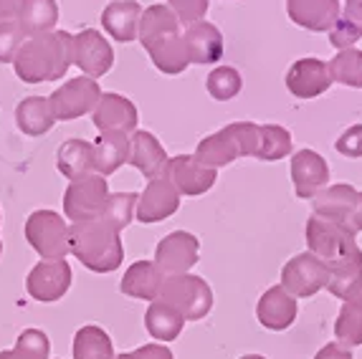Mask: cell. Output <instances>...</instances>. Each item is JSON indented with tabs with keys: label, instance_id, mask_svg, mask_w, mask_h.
<instances>
[{
	"label": "cell",
	"instance_id": "6da1fadb",
	"mask_svg": "<svg viewBox=\"0 0 362 359\" xmlns=\"http://www.w3.org/2000/svg\"><path fill=\"white\" fill-rule=\"evenodd\" d=\"M71 66L74 33H66V30H51V33L25 38L13 59L16 76L23 84H43V81L64 78Z\"/></svg>",
	"mask_w": 362,
	"mask_h": 359
},
{
	"label": "cell",
	"instance_id": "7a4b0ae2",
	"mask_svg": "<svg viewBox=\"0 0 362 359\" xmlns=\"http://www.w3.org/2000/svg\"><path fill=\"white\" fill-rule=\"evenodd\" d=\"M69 253L78 264L94 273H112L124 261L119 230L104 223L102 218L71 223L69 228Z\"/></svg>",
	"mask_w": 362,
	"mask_h": 359
},
{
	"label": "cell",
	"instance_id": "3957f363",
	"mask_svg": "<svg viewBox=\"0 0 362 359\" xmlns=\"http://www.w3.org/2000/svg\"><path fill=\"white\" fill-rule=\"evenodd\" d=\"M307 248L309 253L320 256L327 266L342 264L350 258L362 256V248L357 246V238L344 223L329 220V218L312 216L307 220Z\"/></svg>",
	"mask_w": 362,
	"mask_h": 359
},
{
	"label": "cell",
	"instance_id": "277c9868",
	"mask_svg": "<svg viewBox=\"0 0 362 359\" xmlns=\"http://www.w3.org/2000/svg\"><path fill=\"white\" fill-rule=\"evenodd\" d=\"M69 220L56 210H33L25 220V240L43 261H61L69 256Z\"/></svg>",
	"mask_w": 362,
	"mask_h": 359
},
{
	"label": "cell",
	"instance_id": "5b68a950",
	"mask_svg": "<svg viewBox=\"0 0 362 359\" xmlns=\"http://www.w3.org/2000/svg\"><path fill=\"white\" fill-rule=\"evenodd\" d=\"M160 299L175 306L185 322H198L206 319L213 309V288L208 286L206 278L193 273L165 276Z\"/></svg>",
	"mask_w": 362,
	"mask_h": 359
},
{
	"label": "cell",
	"instance_id": "8992f818",
	"mask_svg": "<svg viewBox=\"0 0 362 359\" xmlns=\"http://www.w3.org/2000/svg\"><path fill=\"white\" fill-rule=\"evenodd\" d=\"M99 99H102V89H99L97 78L76 76L51 91L49 104L56 122H74L78 117H84V114L94 112Z\"/></svg>",
	"mask_w": 362,
	"mask_h": 359
},
{
	"label": "cell",
	"instance_id": "52a82bcc",
	"mask_svg": "<svg viewBox=\"0 0 362 359\" xmlns=\"http://www.w3.org/2000/svg\"><path fill=\"white\" fill-rule=\"evenodd\" d=\"M107 198H109L107 177H102L99 172L71 180L69 187L64 190V218L71 223L99 218Z\"/></svg>",
	"mask_w": 362,
	"mask_h": 359
},
{
	"label": "cell",
	"instance_id": "ba28073f",
	"mask_svg": "<svg viewBox=\"0 0 362 359\" xmlns=\"http://www.w3.org/2000/svg\"><path fill=\"white\" fill-rule=\"evenodd\" d=\"M327 283H329V266L320 256L304 251L286 261L279 286H284L294 299H309L327 288Z\"/></svg>",
	"mask_w": 362,
	"mask_h": 359
},
{
	"label": "cell",
	"instance_id": "9c48e42d",
	"mask_svg": "<svg viewBox=\"0 0 362 359\" xmlns=\"http://www.w3.org/2000/svg\"><path fill=\"white\" fill-rule=\"evenodd\" d=\"M71 266L66 258L61 261H38L25 276V291L30 299L41 301V304H54L64 299L66 291L71 288Z\"/></svg>",
	"mask_w": 362,
	"mask_h": 359
},
{
	"label": "cell",
	"instance_id": "30bf717a",
	"mask_svg": "<svg viewBox=\"0 0 362 359\" xmlns=\"http://www.w3.org/2000/svg\"><path fill=\"white\" fill-rule=\"evenodd\" d=\"M165 177L173 182L180 198H198L206 195L218 180V170L206 167L203 162H198L193 155H175L170 157L165 165Z\"/></svg>",
	"mask_w": 362,
	"mask_h": 359
},
{
	"label": "cell",
	"instance_id": "8fae6325",
	"mask_svg": "<svg viewBox=\"0 0 362 359\" xmlns=\"http://www.w3.org/2000/svg\"><path fill=\"white\" fill-rule=\"evenodd\" d=\"M200 256V240L187 230H173L155 248V264L165 276L190 273Z\"/></svg>",
	"mask_w": 362,
	"mask_h": 359
},
{
	"label": "cell",
	"instance_id": "7c38bea8",
	"mask_svg": "<svg viewBox=\"0 0 362 359\" xmlns=\"http://www.w3.org/2000/svg\"><path fill=\"white\" fill-rule=\"evenodd\" d=\"M115 64L112 43L94 28H84L74 33V66L81 71V76L99 78Z\"/></svg>",
	"mask_w": 362,
	"mask_h": 359
},
{
	"label": "cell",
	"instance_id": "4fadbf2b",
	"mask_svg": "<svg viewBox=\"0 0 362 359\" xmlns=\"http://www.w3.org/2000/svg\"><path fill=\"white\" fill-rule=\"evenodd\" d=\"M177 208H180V192L173 187L165 175L155 180H147L145 192L137 198V210H134V220L139 223H160L168 220L170 216H175Z\"/></svg>",
	"mask_w": 362,
	"mask_h": 359
},
{
	"label": "cell",
	"instance_id": "5bb4252c",
	"mask_svg": "<svg viewBox=\"0 0 362 359\" xmlns=\"http://www.w3.org/2000/svg\"><path fill=\"white\" fill-rule=\"evenodd\" d=\"M291 182L296 198L314 200L329 182V165L314 150H299L291 157Z\"/></svg>",
	"mask_w": 362,
	"mask_h": 359
},
{
	"label": "cell",
	"instance_id": "9a60e30c",
	"mask_svg": "<svg viewBox=\"0 0 362 359\" xmlns=\"http://www.w3.org/2000/svg\"><path fill=\"white\" fill-rule=\"evenodd\" d=\"M332 73L327 61L314 59H299L291 64V69L286 71V89L296 96V99H317V96L325 94L329 86H332Z\"/></svg>",
	"mask_w": 362,
	"mask_h": 359
},
{
	"label": "cell",
	"instance_id": "2e32d148",
	"mask_svg": "<svg viewBox=\"0 0 362 359\" xmlns=\"http://www.w3.org/2000/svg\"><path fill=\"white\" fill-rule=\"evenodd\" d=\"M91 119L99 132H124L132 134L137 129V107L129 102L127 96L104 91L99 104L91 112Z\"/></svg>",
	"mask_w": 362,
	"mask_h": 359
},
{
	"label": "cell",
	"instance_id": "e0dca14e",
	"mask_svg": "<svg viewBox=\"0 0 362 359\" xmlns=\"http://www.w3.org/2000/svg\"><path fill=\"white\" fill-rule=\"evenodd\" d=\"M286 16L299 28L329 33V28L342 16V6L339 0H286Z\"/></svg>",
	"mask_w": 362,
	"mask_h": 359
},
{
	"label": "cell",
	"instance_id": "ac0fdd59",
	"mask_svg": "<svg viewBox=\"0 0 362 359\" xmlns=\"http://www.w3.org/2000/svg\"><path fill=\"white\" fill-rule=\"evenodd\" d=\"M296 299L286 291L284 286H272L261 293L259 304H256V317L259 324L272 331H284L296 322Z\"/></svg>",
	"mask_w": 362,
	"mask_h": 359
},
{
	"label": "cell",
	"instance_id": "d6986e66",
	"mask_svg": "<svg viewBox=\"0 0 362 359\" xmlns=\"http://www.w3.org/2000/svg\"><path fill=\"white\" fill-rule=\"evenodd\" d=\"M182 41H185L190 64H200V66L218 64L226 51L223 36H221L218 25L208 23V20H198V23L187 25L185 33H182Z\"/></svg>",
	"mask_w": 362,
	"mask_h": 359
},
{
	"label": "cell",
	"instance_id": "ffe728a7",
	"mask_svg": "<svg viewBox=\"0 0 362 359\" xmlns=\"http://www.w3.org/2000/svg\"><path fill=\"white\" fill-rule=\"evenodd\" d=\"M168 152L160 144V139L147 129H134L129 134V157L127 162L134 170L145 175L147 180H155L165 175V165H168Z\"/></svg>",
	"mask_w": 362,
	"mask_h": 359
},
{
	"label": "cell",
	"instance_id": "44dd1931",
	"mask_svg": "<svg viewBox=\"0 0 362 359\" xmlns=\"http://www.w3.org/2000/svg\"><path fill=\"white\" fill-rule=\"evenodd\" d=\"M142 6L137 0H112L102 11V25L109 36L119 43L137 41Z\"/></svg>",
	"mask_w": 362,
	"mask_h": 359
},
{
	"label": "cell",
	"instance_id": "7402d4cb",
	"mask_svg": "<svg viewBox=\"0 0 362 359\" xmlns=\"http://www.w3.org/2000/svg\"><path fill=\"white\" fill-rule=\"evenodd\" d=\"M165 273L157 269L155 261H137L124 271V278H122L119 288L122 293H127L132 299L139 301H157L160 299V291H163Z\"/></svg>",
	"mask_w": 362,
	"mask_h": 359
},
{
	"label": "cell",
	"instance_id": "603a6c76",
	"mask_svg": "<svg viewBox=\"0 0 362 359\" xmlns=\"http://www.w3.org/2000/svg\"><path fill=\"white\" fill-rule=\"evenodd\" d=\"M56 167L64 177L71 180L86 177L97 172V160H94V142L86 139H66L56 150Z\"/></svg>",
	"mask_w": 362,
	"mask_h": 359
},
{
	"label": "cell",
	"instance_id": "cb8c5ba5",
	"mask_svg": "<svg viewBox=\"0 0 362 359\" xmlns=\"http://www.w3.org/2000/svg\"><path fill=\"white\" fill-rule=\"evenodd\" d=\"M56 124L49 96H25L16 107V126L25 137H43Z\"/></svg>",
	"mask_w": 362,
	"mask_h": 359
},
{
	"label": "cell",
	"instance_id": "d4e9b609",
	"mask_svg": "<svg viewBox=\"0 0 362 359\" xmlns=\"http://www.w3.org/2000/svg\"><path fill=\"white\" fill-rule=\"evenodd\" d=\"M59 23V3L56 0H23L16 25L25 38L51 33Z\"/></svg>",
	"mask_w": 362,
	"mask_h": 359
},
{
	"label": "cell",
	"instance_id": "484cf974",
	"mask_svg": "<svg viewBox=\"0 0 362 359\" xmlns=\"http://www.w3.org/2000/svg\"><path fill=\"white\" fill-rule=\"evenodd\" d=\"M145 51L150 54L157 71H163L165 76H177V73H182L187 66H190L182 33H173V36L157 38V41L150 43Z\"/></svg>",
	"mask_w": 362,
	"mask_h": 359
},
{
	"label": "cell",
	"instance_id": "4316f807",
	"mask_svg": "<svg viewBox=\"0 0 362 359\" xmlns=\"http://www.w3.org/2000/svg\"><path fill=\"white\" fill-rule=\"evenodd\" d=\"M355 200H357V190L352 185H347V182L327 185L325 190L312 200L314 216L329 218V220H337L347 225V218H350Z\"/></svg>",
	"mask_w": 362,
	"mask_h": 359
},
{
	"label": "cell",
	"instance_id": "83f0119b",
	"mask_svg": "<svg viewBox=\"0 0 362 359\" xmlns=\"http://www.w3.org/2000/svg\"><path fill=\"white\" fill-rule=\"evenodd\" d=\"M145 326L152 339H157L160 344H168V341L180 336L182 326H185V319H182V314L173 304L157 299L150 301V306H147Z\"/></svg>",
	"mask_w": 362,
	"mask_h": 359
},
{
	"label": "cell",
	"instance_id": "f1b7e54d",
	"mask_svg": "<svg viewBox=\"0 0 362 359\" xmlns=\"http://www.w3.org/2000/svg\"><path fill=\"white\" fill-rule=\"evenodd\" d=\"M129 157V134L124 132H102L94 142V160L97 172L102 177L115 175Z\"/></svg>",
	"mask_w": 362,
	"mask_h": 359
},
{
	"label": "cell",
	"instance_id": "f546056e",
	"mask_svg": "<svg viewBox=\"0 0 362 359\" xmlns=\"http://www.w3.org/2000/svg\"><path fill=\"white\" fill-rule=\"evenodd\" d=\"M173 33H180V20L175 18V13L170 11L165 3H155L150 8H142V18H139V33L137 41L142 46H150L157 38L173 36Z\"/></svg>",
	"mask_w": 362,
	"mask_h": 359
},
{
	"label": "cell",
	"instance_id": "4dcf8cb0",
	"mask_svg": "<svg viewBox=\"0 0 362 359\" xmlns=\"http://www.w3.org/2000/svg\"><path fill=\"white\" fill-rule=\"evenodd\" d=\"M193 157L198 162H203L206 167L218 170V167H226V165H233L241 155H238V147H235L233 137L226 132V126H223V129L208 134L206 139H200Z\"/></svg>",
	"mask_w": 362,
	"mask_h": 359
},
{
	"label": "cell",
	"instance_id": "1f68e13d",
	"mask_svg": "<svg viewBox=\"0 0 362 359\" xmlns=\"http://www.w3.org/2000/svg\"><path fill=\"white\" fill-rule=\"evenodd\" d=\"M71 354L74 359H115V344L102 326L86 324L74 334Z\"/></svg>",
	"mask_w": 362,
	"mask_h": 359
},
{
	"label": "cell",
	"instance_id": "d6a6232c",
	"mask_svg": "<svg viewBox=\"0 0 362 359\" xmlns=\"http://www.w3.org/2000/svg\"><path fill=\"white\" fill-rule=\"evenodd\" d=\"M360 283H362V256L329 266V283H327V288L337 299L347 301Z\"/></svg>",
	"mask_w": 362,
	"mask_h": 359
},
{
	"label": "cell",
	"instance_id": "836d02e7",
	"mask_svg": "<svg viewBox=\"0 0 362 359\" xmlns=\"http://www.w3.org/2000/svg\"><path fill=\"white\" fill-rule=\"evenodd\" d=\"M327 66H329V73H332V81L352 86V89H362V51L360 48L337 51V56H334Z\"/></svg>",
	"mask_w": 362,
	"mask_h": 359
},
{
	"label": "cell",
	"instance_id": "e575fe53",
	"mask_svg": "<svg viewBox=\"0 0 362 359\" xmlns=\"http://www.w3.org/2000/svg\"><path fill=\"white\" fill-rule=\"evenodd\" d=\"M137 192H109L107 203L102 208V220L109 223L115 230H124L134 220V210H137Z\"/></svg>",
	"mask_w": 362,
	"mask_h": 359
},
{
	"label": "cell",
	"instance_id": "d590c367",
	"mask_svg": "<svg viewBox=\"0 0 362 359\" xmlns=\"http://www.w3.org/2000/svg\"><path fill=\"white\" fill-rule=\"evenodd\" d=\"M291 155V132L281 124H264L261 126V144L256 152V160L276 162Z\"/></svg>",
	"mask_w": 362,
	"mask_h": 359
},
{
	"label": "cell",
	"instance_id": "8d00e7d4",
	"mask_svg": "<svg viewBox=\"0 0 362 359\" xmlns=\"http://www.w3.org/2000/svg\"><path fill=\"white\" fill-rule=\"evenodd\" d=\"M334 336H337V344L352 349L362 344V309L355 306L352 301H344L342 309L337 314V322H334Z\"/></svg>",
	"mask_w": 362,
	"mask_h": 359
},
{
	"label": "cell",
	"instance_id": "74e56055",
	"mask_svg": "<svg viewBox=\"0 0 362 359\" xmlns=\"http://www.w3.org/2000/svg\"><path fill=\"white\" fill-rule=\"evenodd\" d=\"M206 89L216 102H230L241 94L243 78L233 66H216L206 78Z\"/></svg>",
	"mask_w": 362,
	"mask_h": 359
},
{
	"label": "cell",
	"instance_id": "f35d334b",
	"mask_svg": "<svg viewBox=\"0 0 362 359\" xmlns=\"http://www.w3.org/2000/svg\"><path fill=\"white\" fill-rule=\"evenodd\" d=\"M226 132L233 137L238 155L256 157L261 144V124H256V122H233V124L226 126Z\"/></svg>",
	"mask_w": 362,
	"mask_h": 359
},
{
	"label": "cell",
	"instance_id": "ab89813d",
	"mask_svg": "<svg viewBox=\"0 0 362 359\" xmlns=\"http://www.w3.org/2000/svg\"><path fill=\"white\" fill-rule=\"evenodd\" d=\"M16 349L28 359H51V339L41 329H23L16 339Z\"/></svg>",
	"mask_w": 362,
	"mask_h": 359
},
{
	"label": "cell",
	"instance_id": "60d3db41",
	"mask_svg": "<svg viewBox=\"0 0 362 359\" xmlns=\"http://www.w3.org/2000/svg\"><path fill=\"white\" fill-rule=\"evenodd\" d=\"M168 8L175 13V18L182 25H193L198 20H206V13L211 8V0H168Z\"/></svg>",
	"mask_w": 362,
	"mask_h": 359
},
{
	"label": "cell",
	"instance_id": "b9f144b4",
	"mask_svg": "<svg viewBox=\"0 0 362 359\" xmlns=\"http://www.w3.org/2000/svg\"><path fill=\"white\" fill-rule=\"evenodd\" d=\"M25 36L21 33V28L16 23L0 25V64H13L18 48L23 46Z\"/></svg>",
	"mask_w": 362,
	"mask_h": 359
},
{
	"label": "cell",
	"instance_id": "7bdbcfd3",
	"mask_svg": "<svg viewBox=\"0 0 362 359\" xmlns=\"http://www.w3.org/2000/svg\"><path fill=\"white\" fill-rule=\"evenodd\" d=\"M362 38V33L355 28L352 23H347V20L339 16L337 23L329 28V43H332L337 51H344V48H355V43Z\"/></svg>",
	"mask_w": 362,
	"mask_h": 359
},
{
	"label": "cell",
	"instance_id": "ee69618b",
	"mask_svg": "<svg viewBox=\"0 0 362 359\" xmlns=\"http://www.w3.org/2000/svg\"><path fill=\"white\" fill-rule=\"evenodd\" d=\"M334 147H337L339 155L352 157V160L362 157V124H352L350 129H344L334 142Z\"/></svg>",
	"mask_w": 362,
	"mask_h": 359
},
{
	"label": "cell",
	"instance_id": "f6af8a7d",
	"mask_svg": "<svg viewBox=\"0 0 362 359\" xmlns=\"http://www.w3.org/2000/svg\"><path fill=\"white\" fill-rule=\"evenodd\" d=\"M115 359H175V357H173V352L165 344L152 341V344H145V347L134 349V352H124Z\"/></svg>",
	"mask_w": 362,
	"mask_h": 359
},
{
	"label": "cell",
	"instance_id": "bcb514c9",
	"mask_svg": "<svg viewBox=\"0 0 362 359\" xmlns=\"http://www.w3.org/2000/svg\"><path fill=\"white\" fill-rule=\"evenodd\" d=\"M342 18L347 20V23H352L362 33V0H344Z\"/></svg>",
	"mask_w": 362,
	"mask_h": 359
},
{
	"label": "cell",
	"instance_id": "7dc6e473",
	"mask_svg": "<svg viewBox=\"0 0 362 359\" xmlns=\"http://www.w3.org/2000/svg\"><path fill=\"white\" fill-rule=\"evenodd\" d=\"M21 3H23V0H0V25L16 23L18 11H21Z\"/></svg>",
	"mask_w": 362,
	"mask_h": 359
},
{
	"label": "cell",
	"instance_id": "c3c4849f",
	"mask_svg": "<svg viewBox=\"0 0 362 359\" xmlns=\"http://www.w3.org/2000/svg\"><path fill=\"white\" fill-rule=\"evenodd\" d=\"M314 359H352V352L347 347H342V344H337V341H332V344H325L320 352L314 354Z\"/></svg>",
	"mask_w": 362,
	"mask_h": 359
},
{
	"label": "cell",
	"instance_id": "681fc988",
	"mask_svg": "<svg viewBox=\"0 0 362 359\" xmlns=\"http://www.w3.org/2000/svg\"><path fill=\"white\" fill-rule=\"evenodd\" d=\"M347 228H350L352 233H362V192H357V200L352 205V213L347 218Z\"/></svg>",
	"mask_w": 362,
	"mask_h": 359
},
{
	"label": "cell",
	"instance_id": "f907efd6",
	"mask_svg": "<svg viewBox=\"0 0 362 359\" xmlns=\"http://www.w3.org/2000/svg\"><path fill=\"white\" fill-rule=\"evenodd\" d=\"M0 359H28V357H25L21 349L13 347V349H3V352H0Z\"/></svg>",
	"mask_w": 362,
	"mask_h": 359
},
{
	"label": "cell",
	"instance_id": "816d5d0a",
	"mask_svg": "<svg viewBox=\"0 0 362 359\" xmlns=\"http://www.w3.org/2000/svg\"><path fill=\"white\" fill-rule=\"evenodd\" d=\"M347 301H352V304L360 306V309H362V283L355 288V293H352V296H350V299H347Z\"/></svg>",
	"mask_w": 362,
	"mask_h": 359
},
{
	"label": "cell",
	"instance_id": "f5cc1de1",
	"mask_svg": "<svg viewBox=\"0 0 362 359\" xmlns=\"http://www.w3.org/2000/svg\"><path fill=\"white\" fill-rule=\"evenodd\" d=\"M238 359H266L264 354H243V357H238Z\"/></svg>",
	"mask_w": 362,
	"mask_h": 359
},
{
	"label": "cell",
	"instance_id": "db71d44e",
	"mask_svg": "<svg viewBox=\"0 0 362 359\" xmlns=\"http://www.w3.org/2000/svg\"><path fill=\"white\" fill-rule=\"evenodd\" d=\"M0 256H3V243H0Z\"/></svg>",
	"mask_w": 362,
	"mask_h": 359
},
{
	"label": "cell",
	"instance_id": "11a10c76",
	"mask_svg": "<svg viewBox=\"0 0 362 359\" xmlns=\"http://www.w3.org/2000/svg\"><path fill=\"white\" fill-rule=\"evenodd\" d=\"M0 223H3V213H0Z\"/></svg>",
	"mask_w": 362,
	"mask_h": 359
}]
</instances>
